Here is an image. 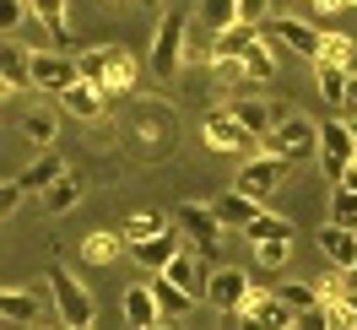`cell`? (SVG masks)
Listing matches in <instances>:
<instances>
[{
	"label": "cell",
	"instance_id": "obj_43",
	"mask_svg": "<svg viewBox=\"0 0 357 330\" xmlns=\"http://www.w3.org/2000/svg\"><path fill=\"white\" fill-rule=\"evenodd\" d=\"M341 184H352V190H357V157H352V168H347V179H341Z\"/></svg>",
	"mask_w": 357,
	"mask_h": 330
},
{
	"label": "cell",
	"instance_id": "obj_28",
	"mask_svg": "<svg viewBox=\"0 0 357 330\" xmlns=\"http://www.w3.org/2000/svg\"><path fill=\"white\" fill-rule=\"evenodd\" d=\"M76 200H82V179H76V174L66 168V174H60V179H54V184L44 190V206L54 211V217H60V211H70Z\"/></svg>",
	"mask_w": 357,
	"mask_h": 330
},
{
	"label": "cell",
	"instance_id": "obj_38",
	"mask_svg": "<svg viewBox=\"0 0 357 330\" xmlns=\"http://www.w3.org/2000/svg\"><path fill=\"white\" fill-rule=\"evenodd\" d=\"M211 76H217L222 87H227V82H249V76H244V60H227V54L217 60V66H211Z\"/></svg>",
	"mask_w": 357,
	"mask_h": 330
},
{
	"label": "cell",
	"instance_id": "obj_5",
	"mask_svg": "<svg viewBox=\"0 0 357 330\" xmlns=\"http://www.w3.org/2000/svg\"><path fill=\"white\" fill-rule=\"evenodd\" d=\"M201 135H206V147H211V152H222V157H244L249 147L260 141V135L249 130L233 109H211V114H206V125H201Z\"/></svg>",
	"mask_w": 357,
	"mask_h": 330
},
{
	"label": "cell",
	"instance_id": "obj_3",
	"mask_svg": "<svg viewBox=\"0 0 357 330\" xmlns=\"http://www.w3.org/2000/svg\"><path fill=\"white\" fill-rule=\"evenodd\" d=\"M178 227H184V239L201 249L211 265H222V217H217V206H201V200H184L178 206Z\"/></svg>",
	"mask_w": 357,
	"mask_h": 330
},
{
	"label": "cell",
	"instance_id": "obj_9",
	"mask_svg": "<svg viewBox=\"0 0 357 330\" xmlns=\"http://www.w3.org/2000/svg\"><path fill=\"white\" fill-rule=\"evenodd\" d=\"M260 33H266L271 44H282V49H292V54H303V60H319V44H325V33H319V27H309L303 17H271Z\"/></svg>",
	"mask_w": 357,
	"mask_h": 330
},
{
	"label": "cell",
	"instance_id": "obj_17",
	"mask_svg": "<svg viewBox=\"0 0 357 330\" xmlns=\"http://www.w3.org/2000/svg\"><path fill=\"white\" fill-rule=\"evenodd\" d=\"M27 6H33V17L49 27V38L60 49L76 44V38H70V0H27Z\"/></svg>",
	"mask_w": 357,
	"mask_h": 330
},
{
	"label": "cell",
	"instance_id": "obj_36",
	"mask_svg": "<svg viewBox=\"0 0 357 330\" xmlns=\"http://www.w3.org/2000/svg\"><path fill=\"white\" fill-rule=\"evenodd\" d=\"M292 330H335V325H331V308H325V298H319L314 308H298Z\"/></svg>",
	"mask_w": 357,
	"mask_h": 330
},
{
	"label": "cell",
	"instance_id": "obj_15",
	"mask_svg": "<svg viewBox=\"0 0 357 330\" xmlns=\"http://www.w3.org/2000/svg\"><path fill=\"white\" fill-rule=\"evenodd\" d=\"M157 292V303H162V320H190V308H195V292H184V287L174 282V276H162V271H152V282H146Z\"/></svg>",
	"mask_w": 357,
	"mask_h": 330
},
{
	"label": "cell",
	"instance_id": "obj_42",
	"mask_svg": "<svg viewBox=\"0 0 357 330\" xmlns=\"http://www.w3.org/2000/svg\"><path fill=\"white\" fill-rule=\"evenodd\" d=\"M319 11H357V0H319Z\"/></svg>",
	"mask_w": 357,
	"mask_h": 330
},
{
	"label": "cell",
	"instance_id": "obj_2",
	"mask_svg": "<svg viewBox=\"0 0 357 330\" xmlns=\"http://www.w3.org/2000/svg\"><path fill=\"white\" fill-rule=\"evenodd\" d=\"M260 152L282 157V163H303V157H319V125L303 119V114H287L271 135H260Z\"/></svg>",
	"mask_w": 357,
	"mask_h": 330
},
{
	"label": "cell",
	"instance_id": "obj_22",
	"mask_svg": "<svg viewBox=\"0 0 357 330\" xmlns=\"http://www.w3.org/2000/svg\"><path fill=\"white\" fill-rule=\"evenodd\" d=\"M0 82H6V92L33 87V49H11V38H6V54H0Z\"/></svg>",
	"mask_w": 357,
	"mask_h": 330
},
{
	"label": "cell",
	"instance_id": "obj_33",
	"mask_svg": "<svg viewBox=\"0 0 357 330\" xmlns=\"http://www.w3.org/2000/svg\"><path fill=\"white\" fill-rule=\"evenodd\" d=\"M292 255V239H271V243H255V265L260 271H282Z\"/></svg>",
	"mask_w": 357,
	"mask_h": 330
},
{
	"label": "cell",
	"instance_id": "obj_7",
	"mask_svg": "<svg viewBox=\"0 0 357 330\" xmlns=\"http://www.w3.org/2000/svg\"><path fill=\"white\" fill-rule=\"evenodd\" d=\"M249 292H255L249 271H238V265H211V282H206V303L217 308V314H238V308L249 303Z\"/></svg>",
	"mask_w": 357,
	"mask_h": 330
},
{
	"label": "cell",
	"instance_id": "obj_4",
	"mask_svg": "<svg viewBox=\"0 0 357 330\" xmlns=\"http://www.w3.org/2000/svg\"><path fill=\"white\" fill-rule=\"evenodd\" d=\"M352 157H357V130H352V119H325V125H319V168L341 184V179H347V168H352Z\"/></svg>",
	"mask_w": 357,
	"mask_h": 330
},
{
	"label": "cell",
	"instance_id": "obj_47",
	"mask_svg": "<svg viewBox=\"0 0 357 330\" xmlns=\"http://www.w3.org/2000/svg\"><path fill=\"white\" fill-rule=\"evenodd\" d=\"M309 6H314V11H319V0H309Z\"/></svg>",
	"mask_w": 357,
	"mask_h": 330
},
{
	"label": "cell",
	"instance_id": "obj_44",
	"mask_svg": "<svg viewBox=\"0 0 357 330\" xmlns=\"http://www.w3.org/2000/svg\"><path fill=\"white\" fill-rule=\"evenodd\" d=\"M60 330H92V325H60Z\"/></svg>",
	"mask_w": 357,
	"mask_h": 330
},
{
	"label": "cell",
	"instance_id": "obj_18",
	"mask_svg": "<svg viewBox=\"0 0 357 330\" xmlns=\"http://www.w3.org/2000/svg\"><path fill=\"white\" fill-rule=\"evenodd\" d=\"M178 249H184V243H178V227H168V233H157V239H146L141 249H130V255L141 260V271H168Z\"/></svg>",
	"mask_w": 357,
	"mask_h": 330
},
{
	"label": "cell",
	"instance_id": "obj_21",
	"mask_svg": "<svg viewBox=\"0 0 357 330\" xmlns=\"http://www.w3.org/2000/svg\"><path fill=\"white\" fill-rule=\"evenodd\" d=\"M233 114H238V119H244L255 135H271L276 125H282V119H287V109H276V103H260V98H238V103H233Z\"/></svg>",
	"mask_w": 357,
	"mask_h": 330
},
{
	"label": "cell",
	"instance_id": "obj_37",
	"mask_svg": "<svg viewBox=\"0 0 357 330\" xmlns=\"http://www.w3.org/2000/svg\"><path fill=\"white\" fill-rule=\"evenodd\" d=\"M27 11H33L27 0H0V27H6V38H11L17 27H22V17H27Z\"/></svg>",
	"mask_w": 357,
	"mask_h": 330
},
{
	"label": "cell",
	"instance_id": "obj_45",
	"mask_svg": "<svg viewBox=\"0 0 357 330\" xmlns=\"http://www.w3.org/2000/svg\"><path fill=\"white\" fill-rule=\"evenodd\" d=\"M347 276H352V287H357V265H352V271H347Z\"/></svg>",
	"mask_w": 357,
	"mask_h": 330
},
{
	"label": "cell",
	"instance_id": "obj_11",
	"mask_svg": "<svg viewBox=\"0 0 357 330\" xmlns=\"http://www.w3.org/2000/svg\"><path fill=\"white\" fill-rule=\"evenodd\" d=\"M135 76H141V60H135L125 44H103V87L109 92H130Z\"/></svg>",
	"mask_w": 357,
	"mask_h": 330
},
{
	"label": "cell",
	"instance_id": "obj_1",
	"mask_svg": "<svg viewBox=\"0 0 357 330\" xmlns=\"http://www.w3.org/2000/svg\"><path fill=\"white\" fill-rule=\"evenodd\" d=\"M184 54H190V27H184V11H162V22L152 33V49H146V70L157 82H174L184 70Z\"/></svg>",
	"mask_w": 357,
	"mask_h": 330
},
{
	"label": "cell",
	"instance_id": "obj_39",
	"mask_svg": "<svg viewBox=\"0 0 357 330\" xmlns=\"http://www.w3.org/2000/svg\"><path fill=\"white\" fill-rule=\"evenodd\" d=\"M27 200V190H22V179H6V190H0V211H6V217H11V211H17V206H22Z\"/></svg>",
	"mask_w": 357,
	"mask_h": 330
},
{
	"label": "cell",
	"instance_id": "obj_19",
	"mask_svg": "<svg viewBox=\"0 0 357 330\" xmlns=\"http://www.w3.org/2000/svg\"><path fill=\"white\" fill-rule=\"evenodd\" d=\"M157 320H162L157 292H152V287H130V292H125V325H130V330H152Z\"/></svg>",
	"mask_w": 357,
	"mask_h": 330
},
{
	"label": "cell",
	"instance_id": "obj_35",
	"mask_svg": "<svg viewBox=\"0 0 357 330\" xmlns=\"http://www.w3.org/2000/svg\"><path fill=\"white\" fill-rule=\"evenodd\" d=\"M22 135H27V141H38V147H49V141H54V119H49L44 109H27L22 114Z\"/></svg>",
	"mask_w": 357,
	"mask_h": 330
},
{
	"label": "cell",
	"instance_id": "obj_10",
	"mask_svg": "<svg viewBox=\"0 0 357 330\" xmlns=\"http://www.w3.org/2000/svg\"><path fill=\"white\" fill-rule=\"evenodd\" d=\"M282 184H287V163H282V157H271V152L249 157L244 168H238V190L255 195V200H271Z\"/></svg>",
	"mask_w": 357,
	"mask_h": 330
},
{
	"label": "cell",
	"instance_id": "obj_49",
	"mask_svg": "<svg viewBox=\"0 0 357 330\" xmlns=\"http://www.w3.org/2000/svg\"><path fill=\"white\" fill-rule=\"evenodd\" d=\"M119 6H125V0H119Z\"/></svg>",
	"mask_w": 357,
	"mask_h": 330
},
{
	"label": "cell",
	"instance_id": "obj_13",
	"mask_svg": "<svg viewBox=\"0 0 357 330\" xmlns=\"http://www.w3.org/2000/svg\"><path fill=\"white\" fill-rule=\"evenodd\" d=\"M319 249H325V260H331L335 271H352L357 265V227H341V222L319 227Z\"/></svg>",
	"mask_w": 357,
	"mask_h": 330
},
{
	"label": "cell",
	"instance_id": "obj_40",
	"mask_svg": "<svg viewBox=\"0 0 357 330\" xmlns=\"http://www.w3.org/2000/svg\"><path fill=\"white\" fill-rule=\"evenodd\" d=\"M266 6H271V0H238V17H244V22H255V27H266V22H271Z\"/></svg>",
	"mask_w": 357,
	"mask_h": 330
},
{
	"label": "cell",
	"instance_id": "obj_50",
	"mask_svg": "<svg viewBox=\"0 0 357 330\" xmlns=\"http://www.w3.org/2000/svg\"><path fill=\"white\" fill-rule=\"evenodd\" d=\"M352 298H357V292H352Z\"/></svg>",
	"mask_w": 357,
	"mask_h": 330
},
{
	"label": "cell",
	"instance_id": "obj_30",
	"mask_svg": "<svg viewBox=\"0 0 357 330\" xmlns=\"http://www.w3.org/2000/svg\"><path fill=\"white\" fill-rule=\"evenodd\" d=\"M319 60L357 70V49H352V38H347V33H325V44H319ZM319 60H314V66H319Z\"/></svg>",
	"mask_w": 357,
	"mask_h": 330
},
{
	"label": "cell",
	"instance_id": "obj_23",
	"mask_svg": "<svg viewBox=\"0 0 357 330\" xmlns=\"http://www.w3.org/2000/svg\"><path fill=\"white\" fill-rule=\"evenodd\" d=\"M347 82H352V70H347V66H331V60H319V66H314V87H319V98H325L331 109H341Z\"/></svg>",
	"mask_w": 357,
	"mask_h": 330
},
{
	"label": "cell",
	"instance_id": "obj_20",
	"mask_svg": "<svg viewBox=\"0 0 357 330\" xmlns=\"http://www.w3.org/2000/svg\"><path fill=\"white\" fill-rule=\"evenodd\" d=\"M60 174H66L60 152H38V157H33V163H27L17 179H22V190H27V195H44V190H49V184H54Z\"/></svg>",
	"mask_w": 357,
	"mask_h": 330
},
{
	"label": "cell",
	"instance_id": "obj_27",
	"mask_svg": "<svg viewBox=\"0 0 357 330\" xmlns=\"http://www.w3.org/2000/svg\"><path fill=\"white\" fill-rule=\"evenodd\" d=\"M238 60H244V76H249V82H255V87H260V82H271V76H276V54H271L266 33H260V38H255V44H249L244 54H238Z\"/></svg>",
	"mask_w": 357,
	"mask_h": 330
},
{
	"label": "cell",
	"instance_id": "obj_6",
	"mask_svg": "<svg viewBox=\"0 0 357 330\" xmlns=\"http://www.w3.org/2000/svg\"><path fill=\"white\" fill-rule=\"evenodd\" d=\"M49 287H54V314H60V325H92V292L76 282L60 260L49 265Z\"/></svg>",
	"mask_w": 357,
	"mask_h": 330
},
{
	"label": "cell",
	"instance_id": "obj_41",
	"mask_svg": "<svg viewBox=\"0 0 357 330\" xmlns=\"http://www.w3.org/2000/svg\"><path fill=\"white\" fill-rule=\"evenodd\" d=\"M341 114H357V70H352V82H347V98H341Z\"/></svg>",
	"mask_w": 357,
	"mask_h": 330
},
{
	"label": "cell",
	"instance_id": "obj_48",
	"mask_svg": "<svg viewBox=\"0 0 357 330\" xmlns=\"http://www.w3.org/2000/svg\"><path fill=\"white\" fill-rule=\"evenodd\" d=\"M352 130H357V119H352Z\"/></svg>",
	"mask_w": 357,
	"mask_h": 330
},
{
	"label": "cell",
	"instance_id": "obj_24",
	"mask_svg": "<svg viewBox=\"0 0 357 330\" xmlns=\"http://www.w3.org/2000/svg\"><path fill=\"white\" fill-rule=\"evenodd\" d=\"M255 38H260V27H255V22H233V27H222V33H211V49H217V60H222V54H227V60H238Z\"/></svg>",
	"mask_w": 357,
	"mask_h": 330
},
{
	"label": "cell",
	"instance_id": "obj_34",
	"mask_svg": "<svg viewBox=\"0 0 357 330\" xmlns=\"http://www.w3.org/2000/svg\"><path fill=\"white\" fill-rule=\"evenodd\" d=\"M276 298H282L287 308H314V303H319V287H309V282H282V287H276Z\"/></svg>",
	"mask_w": 357,
	"mask_h": 330
},
{
	"label": "cell",
	"instance_id": "obj_8",
	"mask_svg": "<svg viewBox=\"0 0 357 330\" xmlns=\"http://www.w3.org/2000/svg\"><path fill=\"white\" fill-rule=\"evenodd\" d=\"M82 82V60L76 54H49V49H33V87L38 92H60Z\"/></svg>",
	"mask_w": 357,
	"mask_h": 330
},
{
	"label": "cell",
	"instance_id": "obj_16",
	"mask_svg": "<svg viewBox=\"0 0 357 330\" xmlns=\"http://www.w3.org/2000/svg\"><path fill=\"white\" fill-rule=\"evenodd\" d=\"M125 249H130V243H125V233H119V227H98V233H87V239H82V260H87V265H114Z\"/></svg>",
	"mask_w": 357,
	"mask_h": 330
},
{
	"label": "cell",
	"instance_id": "obj_26",
	"mask_svg": "<svg viewBox=\"0 0 357 330\" xmlns=\"http://www.w3.org/2000/svg\"><path fill=\"white\" fill-rule=\"evenodd\" d=\"M0 314H6V325H38V314H44V308H38V298H33V292H22V287L11 292V287H6Z\"/></svg>",
	"mask_w": 357,
	"mask_h": 330
},
{
	"label": "cell",
	"instance_id": "obj_29",
	"mask_svg": "<svg viewBox=\"0 0 357 330\" xmlns=\"http://www.w3.org/2000/svg\"><path fill=\"white\" fill-rule=\"evenodd\" d=\"M119 233H125V243H130V249H141L146 239L168 233V222L157 217V211H135V217H125V227H119Z\"/></svg>",
	"mask_w": 357,
	"mask_h": 330
},
{
	"label": "cell",
	"instance_id": "obj_46",
	"mask_svg": "<svg viewBox=\"0 0 357 330\" xmlns=\"http://www.w3.org/2000/svg\"><path fill=\"white\" fill-rule=\"evenodd\" d=\"M141 6H162V0H141Z\"/></svg>",
	"mask_w": 357,
	"mask_h": 330
},
{
	"label": "cell",
	"instance_id": "obj_31",
	"mask_svg": "<svg viewBox=\"0 0 357 330\" xmlns=\"http://www.w3.org/2000/svg\"><path fill=\"white\" fill-rule=\"evenodd\" d=\"M201 22L211 27V33H222V27L244 22V17H238V0H201Z\"/></svg>",
	"mask_w": 357,
	"mask_h": 330
},
{
	"label": "cell",
	"instance_id": "obj_25",
	"mask_svg": "<svg viewBox=\"0 0 357 330\" xmlns=\"http://www.w3.org/2000/svg\"><path fill=\"white\" fill-rule=\"evenodd\" d=\"M292 233H298V227H292V217H282V211H271V206H266V211H260V217H255V222H249V227H244V239H249V243L292 239Z\"/></svg>",
	"mask_w": 357,
	"mask_h": 330
},
{
	"label": "cell",
	"instance_id": "obj_14",
	"mask_svg": "<svg viewBox=\"0 0 357 330\" xmlns=\"http://www.w3.org/2000/svg\"><path fill=\"white\" fill-rule=\"evenodd\" d=\"M211 206H217V217H222V227H238V233H244L249 222H255L260 211H266V200L244 195V190H227V195H217Z\"/></svg>",
	"mask_w": 357,
	"mask_h": 330
},
{
	"label": "cell",
	"instance_id": "obj_32",
	"mask_svg": "<svg viewBox=\"0 0 357 330\" xmlns=\"http://www.w3.org/2000/svg\"><path fill=\"white\" fill-rule=\"evenodd\" d=\"M331 222L357 227V190H352V184H335V195H331Z\"/></svg>",
	"mask_w": 357,
	"mask_h": 330
},
{
	"label": "cell",
	"instance_id": "obj_12",
	"mask_svg": "<svg viewBox=\"0 0 357 330\" xmlns=\"http://www.w3.org/2000/svg\"><path fill=\"white\" fill-rule=\"evenodd\" d=\"M60 103H66V114H76V119H103V109H109V87H98V82H76V87L60 92Z\"/></svg>",
	"mask_w": 357,
	"mask_h": 330
}]
</instances>
